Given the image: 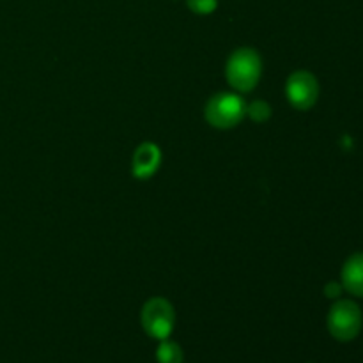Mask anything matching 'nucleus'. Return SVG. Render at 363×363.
Listing matches in <instances>:
<instances>
[{"mask_svg": "<svg viewBox=\"0 0 363 363\" xmlns=\"http://www.w3.org/2000/svg\"><path fill=\"white\" fill-rule=\"evenodd\" d=\"M140 321L142 328L149 337L156 340L169 339L176 326V311L165 298H151L142 307Z\"/></svg>", "mask_w": 363, "mask_h": 363, "instance_id": "obj_3", "label": "nucleus"}, {"mask_svg": "<svg viewBox=\"0 0 363 363\" xmlns=\"http://www.w3.org/2000/svg\"><path fill=\"white\" fill-rule=\"evenodd\" d=\"M156 360L158 363H183L184 353L177 342L170 339L160 340V346L156 350Z\"/></svg>", "mask_w": 363, "mask_h": 363, "instance_id": "obj_8", "label": "nucleus"}, {"mask_svg": "<svg viewBox=\"0 0 363 363\" xmlns=\"http://www.w3.org/2000/svg\"><path fill=\"white\" fill-rule=\"evenodd\" d=\"M286 96L291 106H294L296 110H311L319 98L318 78L308 71H294L287 78Z\"/></svg>", "mask_w": 363, "mask_h": 363, "instance_id": "obj_5", "label": "nucleus"}, {"mask_svg": "<svg viewBox=\"0 0 363 363\" xmlns=\"http://www.w3.org/2000/svg\"><path fill=\"white\" fill-rule=\"evenodd\" d=\"M342 287L353 296L363 298V252L351 255L340 273Z\"/></svg>", "mask_w": 363, "mask_h": 363, "instance_id": "obj_7", "label": "nucleus"}, {"mask_svg": "<svg viewBox=\"0 0 363 363\" xmlns=\"http://www.w3.org/2000/svg\"><path fill=\"white\" fill-rule=\"evenodd\" d=\"M360 307L351 300H340L328 312V332L339 342H351L362 332Z\"/></svg>", "mask_w": 363, "mask_h": 363, "instance_id": "obj_4", "label": "nucleus"}, {"mask_svg": "<svg viewBox=\"0 0 363 363\" xmlns=\"http://www.w3.org/2000/svg\"><path fill=\"white\" fill-rule=\"evenodd\" d=\"M247 116L255 123H264L272 117V106L262 99H255L250 105H247Z\"/></svg>", "mask_w": 363, "mask_h": 363, "instance_id": "obj_9", "label": "nucleus"}, {"mask_svg": "<svg viewBox=\"0 0 363 363\" xmlns=\"http://www.w3.org/2000/svg\"><path fill=\"white\" fill-rule=\"evenodd\" d=\"M204 117L216 130H233L247 117V101L236 92H218L206 103Z\"/></svg>", "mask_w": 363, "mask_h": 363, "instance_id": "obj_2", "label": "nucleus"}, {"mask_svg": "<svg viewBox=\"0 0 363 363\" xmlns=\"http://www.w3.org/2000/svg\"><path fill=\"white\" fill-rule=\"evenodd\" d=\"M162 149L152 142H144L138 145L133 152V160H131V172L137 179H149L158 172L160 165H162Z\"/></svg>", "mask_w": 363, "mask_h": 363, "instance_id": "obj_6", "label": "nucleus"}, {"mask_svg": "<svg viewBox=\"0 0 363 363\" xmlns=\"http://www.w3.org/2000/svg\"><path fill=\"white\" fill-rule=\"evenodd\" d=\"M186 6L191 13L201 14V16H208L213 14L218 7V0H186Z\"/></svg>", "mask_w": 363, "mask_h": 363, "instance_id": "obj_10", "label": "nucleus"}, {"mask_svg": "<svg viewBox=\"0 0 363 363\" xmlns=\"http://www.w3.org/2000/svg\"><path fill=\"white\" fill-rule=\"evenodd\" d=\"M262 77V59L254 48H240L230 53L225 64V78L238 92H250Z\"/></svg>", "mask_w": 363, "mask_h": 363, "instance_id": "obj_1", "label": "nucleus"}, {"mask_svg": "<svg viewBox=\"0 0 363 363\" xmlns=\"http://www.w3.org/2000/svg\"><path fill=\"white\" fill-rule=\"evenodd\" d=\"M340 291H342V286H339V284H335V282H330L328 286L325 287V293L328 298H339Z\"/></svg>", "mask_w": 363, "mask_h": 363, "instance_id": "obj_11", "label": "nucleus"}]
</instances>
